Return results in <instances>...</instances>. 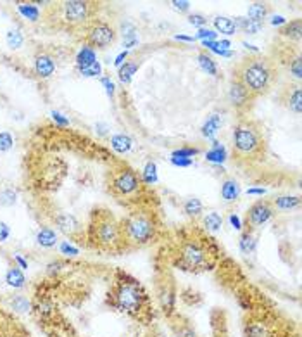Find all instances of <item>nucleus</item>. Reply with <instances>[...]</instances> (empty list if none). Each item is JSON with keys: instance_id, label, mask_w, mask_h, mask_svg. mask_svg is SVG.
<instances>
[{"instance_id": "nucleus-55", "label": "nucleus", "mask_w": 302, "mask_h": 337, "mask_svg": "<svg viewBox=\"0 0 302 337\" xmlns=\"http://www.w3.org/2000/svg\"><path fill=\"white\" fill-rule=\"evenodd\" d=\"M264 192V189H247V195H262Z\"/></svg>"}, {"instance_id": "nucleus-28", "label": "nucleus", "mask_w": 302, "mask_h": 337, "mask_svg": "<svg viewBox=\"0 0 302 337\" xmlns=\"http://www.w3.org/2000/svg\"><path fill=\"white\" fill-rule=\"evenodd\" d=\"M238 246H240V251H242L244 255H251L254 249H256V239H254V235H252L251 230L244 232L242 237H240Z\"/></svg>"}, {"instance_id": "nucleus-56", "label": "nucleus", "mask_w": 302, "mask_h": 337, "mask_svg": "<svg viewBox=\"0 0 302 337\" xmlns=\"http://www.w3.org/2000/svg\"><path fill=\"white\" fill-rule=\"evenodd\" d=\"M174 38H176V40H183V42H194L195 40L194 37H185V35H176Z\"/></svg>"}, {"instance_id": "nucleus-36", "label": "nucleus", "mask_w": 302, "mask_h": 337, "mask_svg": "<svg viewBox=\"0 0 302 337\" xmlns=\"http://www.w3.org/2000/svg\"><path fill=\"white\" fill-rule=\"evenodd\" d=\"M142 180L145 183H156L157 182V168L154 163H147L145 168H143V175Z\"/></svg>"}, {"instance_id": "nucleus-21", "label": "nucleus", "mask_w": 302, "mask_h": 337, "mask_svg": "<svg viewBox=\"0 0 302 337\" xmlns=\"http://www.w3.org/2000/svg\"><path fill=\"white\" fill-rule=\"evenodd\" d=\"M245 337H271V330L266 323L254 322L249 323L247 329H245Z\"/></svg>"}, {"instance_id": "nucleus-47", "label": "nucleus", "mask_w": 302, "mask_h": 337, "mask_svg": "<svg viewBox=\"0 0 302 337\" xmlns=\"http://www.w3.org/2000/svg\"><path fill=\"white\" fill-rule=\"evenodd\" d=\"M171 163H173L174 166L188 168V166H192V157H171Z\"/></svg>"}, {"instance_id": "nucleus-34", "label": "nucleus", "mask_w": 302, "mask_h": 337, "mask_svg": "<svg viewBox=\"0 0 302 337\" xmlns=\"http://www.w3.org/2000/svg\"><path fill=\"white\" fill-rule=\"evenodd\" d=\"M288 107L297 115H300V87H294L292 94L288 95Z\"/></svg>"}, {"instance_id": "nucleus-7", "label": "nucleus", "mask_w": 302, "mask_h": 337, "mask_svg": "<svg viewBox=\"0 0 302 337\" xmlns=\"http://www.w3.org/2000/svg\"><path fill=\"white\" fill-rule=\"evenodd\" d=\"M116 30L106 21H95L86 30V42L90 47H97V49H106L116 42Z\"/></svg>"}, {"instance_id": "nucleus-15", "label": "nucleus", "mask_w": 302, "mask_h": 337, "mask_svg": "<svg viewBox=\"0 0 302 337\" xmlns=\"http://www.w3.org/2000/svg\"><path fill=\"white\" fill-rule=\"evenodd\" d=\"M240 195V185L235 180H225L221 185V198L226 201V203H233L237 201Z\"/></svg>"}, {"instance_id": "nucleus-24", "label": "nucleus", "mask_w": 302, "mask_h": 337, "mask_svg": "<svg viewBox=\"0 0 302 337\" xmlns=\"http://www.w3.org/2000/svg\"><path fill=\"white\" fill-rule=\"evenodd\" d=\"M6 43H7L9 49H12V50L21 49L24 43V37H23V33H21V30H17V28L9 30V32L6 33Z\"/></svg>"}, {"instance_id": "nucleus-14", "label": "nucleus", "mask_w": 302, "mask_h": 337, "mask_svg": "<svg viewBox=\"0 0 302 337\" xmlns=\"http://www.w3.org/2000/svg\"><path fill=\"white\" fill-rule=\"evenodd\" d=\"M95 61H97V52H95L94 47H90L88 43H86V45H83L80 52H78L76 66H78V69H85V68L92 66Z\"/></svg>"}, {"instance_id": "nucleus-20", "label": "nucleus", "mask_w": 302, "mask_h": 337, "mask_svg": "<svg viewBox=\"0 0 302 337\" xmlns=\"http://www.w3.org/2000/svg\"><path fill=\"white\" fill-rule=\"evenodd\" d=\"M221 126V116L220 115H213L207 118V121L202 125V135L207 138L214 140V137H216L218 130H220Z\"/></svg>"}, {"instance_id": "nucleus-18", "label": "nucleus", "mask_w": 302, "mask_h": 337, "mask_svg": "<svg viewBox=\"0 0 302 337\" xmlns=\"http://www.w3.org/2000/svg\"><path fill=\"white\" fill-rule=\"evenodd\" d=\"M205 159H207L209 163H216V164L225 163V161H226V149L223 147L220 142H216V140H214L213 149L205 152Z\"/></svg>"}, {"instance_id": "nucleus-46", "label": "nucleus", "mask_w": 302, "mask_h": 337, "mask_svg": "<svg viewBox=\"0 0 302 337\" xmlns=\"http://www.w3.org/2000/svg\"><path fill=\"white\" fill-rule=\"evenodd\" d=\"M9 235H11V229H9L6 221L0 220V242H7Z\"/></svg>"}, {"instance_id": "nucleus-39", "label": "nucleus", "mask_w": 302, "mask_h": 337, "mask_svg": "<svg viewBox=\"0 0 302 337\" xmlns=\"http://www.w3.org/2000/svg\"><path fill=\"white\" fill-rule=\"evenodd\" d=\"M81 76H86V78H94V76H100L102 74V66H100L99 61H95L92 66L85 68V69H80Z\"/></svg>"}, {"instance_id": "nucleus-10", "label": "nucleus", "mask_w": 302, "mask_h": 337, "mask_svg": "<svg viewBox=\"0 0 302 337\" xmlns=\"http://www.w3.org/2000/svg\"><path fill=\"white\" fill-rule=\"evenodd\" d=\"M273 206H271L268 201H257L254 203L247 211V227H261L264 225L266 221L273 216Z\"/></svg>"}, {"instance_id": "nucleus-25", "label": "nucleus", "mask_w": 302, "mask_h": 337, "mask_svg": "<svg viewBox=\"0 0 302 337\" xmlns=\"http://www.w3.org/2000/svg\"><path fill=\"white\" fill-rule=\"evenodd\" d=\"M17 12H19L24 19H29L32 23L38 21V17H40V9L35 6V4H19V6H17Z\"/></svg>"}, {"instance_id": "nucleus-50", "label": "nucleus", "mask_w": 302, "mask_h": 337, "mask_svg": "<svg viewBox=\"0 0 302 337\" xmlns=\"http://www.w3.org/2000/svg\"><path fill=\"white\" fill-rule=\"evenodd\" d=\"M137 42H138L137 33H133V35H128V37H125V47H126V49H130V47H133Z\"/></svg>"}, {"instance_id": "nucleus-13", "label": "nucleus", "mask_w": 302, "mask_h": 337, "mask_svg": "<svg viewBox=\"0 0 302 337\" xmlns=\"http://www.w3.org/2000/svg\"><path fill=\"white\" fill-rule=\"evenodd\" d=\"M55 225L59 227V230L63 232L66 235H74L80 232V221L76 220V218L73 216V214L69 213H59L57 216H55Z\"/></svg>"}, {"instance_id": "nucleus-12", "label": "nucleus", "mask_w": 302, "mask_h": 337, "mask_svg": "<svg viewBox=\"0 0 302 337\" xmlns=\"http://www.w3.org/2000/svg\"><path fill=\"white\" fill-rule=\"evenodd\" d=\"M35 73L38 74L40 78H50L52 74L55 73V61L52 55L49 54H38L35 58Z\"/></svg>"}, {"instance_id": "nucleus-45", "label": "nucleus", "mask_w": 302, "mask_h": 337, "mask_svg": "<svg viewBox=\"0 0 302 337\" xmlns=\"http://www.w3.org/2000/svg\"><path fill=\"white\" fill-rule=\"evenodd\" d=\"M100 81H102V85L106 87V92H107L109 97H112V95H114V83H112L111 78H109V76H102V78H100Z\"/></svg>"}, {"instance_id": "nucleus-53", "label": "nucleus", "mask_w": 302, "mask_h": 337, "mask_svg": "<svg viewBox=\"0 0 302 337\" xmlns=\"http://www.w3.org/2000/svg\"><path fill=\"white\" fill-rule=\"evenodd\" d=\"M128 58V52H121V54H117V58H116V61H114V66H123V63H125V59Z\"/></svg>"}, {"instance_id": "nucleus-22", "label": "nucleus", "mask_w": 302, "mask_h": 337, "mask_svg": "<svg viewBox=\"0 0 302 337\" xmlns=\"http://www.w3.org/2000/svg\"><path fill=\"white\" fill-rule=\"evenodd\" d=\"M269 7L268 4H262V2H254L247 11V19H252V21H262L268 14Z\"/></svg>"}, {"instance_id": "nucleus-5", "label": "nucleus", "mask_w": 302, "mask_h": 337, "mask_svg": "<svg viewBox=\"0 0 302 337\" xmlns=\"http://www.w3.org/2000/svg\"><path fill=\"white\" fill-rule=\"evenodd\" d=\"M211 251L204 242L190 239L180 249V265L190 271L207 270L211 266Z\"/></svg>"}, {"instance_id": "nucleus-42", "label": "nucleus", "mask_w": 302, "mask_h": 337, "mask_svg": "<svg viewBox=\"0 0 302 337\" xmlns=\"http://www.w3.org/2000/svg\"><path fill=\"white\" fill-rule=\"evenodd\" d=\"M216 37H218V33L214 32V30H209V28H200L199 33H197V38H199V40H202V42H205V40H216Z\"/></svg>"}, {"instance_id": "nucleus-54", "label": "nucleus", "mask_w": 302, "mask_h": 337, "mask_svg": "<svg viewBox=\"0 0 302 337\" xmlns=\"http://www.w3.org/2000/svg\"><path fill=\"white\" fill-rule=\"evenodd\" d=\"M271 24L273 26H280V24H287V19L283 16H275L273 19H271Z\"/></svg>"}, {"instance_id": "nucleus-51", "label": "nucleus", "mask_w": 302, "mask_h": 337, "mask_svg": "<svg viewBox=\"0 0 302 337\" xmlns=\"http://www.w3.org/2000/svg\"><path fill=\"white\" fill-rule=\"evenodd\" d=\"M230 223L235 230H242V221H240V218L237 214H230Z\"/></svg>"}, {"instance_id": "nucleus-40", "label": "nucleus", "mask_w": 302, "mask_h": 337, "mask_svg": "<svg viewBox=\"0 0 302 337\" xmlns=\"http://www.w3.org/2000/svg\"><path fill=\"white\" fill-rule=\"evenodd\" d=\"M262 30V21H252V19H247V24H245L244 32L249 33V35H256L259 33Z\"/></svg>"}, {"instance_id": "nucleus-30", "label": "nucleus", "mask_w": 302, "mask_h": 337, "mask_svg": "<svg viewBox=\"0 0 302 337\" xmlns=\"http://www.w3.org/2000/svg\"><path fill=\"white\" fill-rule=\"evenodd\" d=\"M299 198H295V195H282V198H278L275 201V206H277L278 209H283V211H287V209H294L299 206Z\"/></svg>"}, {"instance_id": "nucleus-3", "label": "nucleus", "mask_w": 302, "mask_h": 337, "mask_svg": "<svg viewBox=\"0 0 302 337\" xmlns=\"http://www.w3.org/2000/svg\"><path fill=\"white\" fill-rule=\"evenodd\" d=\"M90 239L102 249H116L123 244L121 225L109 213H95L90 227Z\"/></svg>"}, {"instance_id": "nucleus-48", "label": "nucleus", "mask_w": 302, "mask_h": 337, "mask_svg": "<svg viewBox=\"0 0 302 337\" xmlns=\"http://www.w3.org/2000/svg\"><path fill=\"white\" fill-rule=\"evenodd\" d=\"M171 4H173V7L180 12H187L188 9H190V2H188V0H173Z\"/></svg>"}, {"instance_id": "nucleus-38", "label": "nucleus", "mask_w": 302, "mask_h": 337, "mask_svg": "<svg viewBox=\"0 0 302 337\" xmlns=\"http://www.w3.org/2000/svg\"><path fill=\"white\" fill-rule=\"evenodd\" d=\"M12 146H14V138L9 132H0V152H7L11 151Z\"/></svg>"}, {"instance_id": "nucleus-29", "label": "nucleus", "mask_w": 302, "mask_h": 337, "mask_svg": "<svg viewBox=\"0 0 302 337\" xmlns=\"http://www.w3.org/2000/svg\"><path fill=\"white\" fill-rule=\"evenodd\" d=\"M183 211H185V214H188V216H199V214L202 213V203L195 198L187 199L185 203H183Z\"/></svg>"}, {"instance_id": "nucleus-32", "label": "nucleus", "mask_w": 302, "mask_h": 337, "mask_svg": "<svg viewBox=\"0 0 302 337\" xmlns=\"http://www.w3.org/2000/svg\"><path fill=\"white\" fill-rule=\"evenodd\" d=\"M204 225H205V229H207V230L218 232L223 227V218L218 213L213 211V213H209L207 216L204 218Z\"/></svg>"}, {"instance_id": "nucleus-26", "label": "nucleus", "mask_w": 302, "mask_h": 337, "mask_svg": "<svg viewBox=\"0 0 302 337\" xmlns=\"http://www.w3.org/2000/svg\"><path fill=\"white\" fill-rule=\"evenodd\" d=\"M137 69H138L137 61H128V63L123 64V66L119 68V80H121V83L128 85V83L131 81V78H133V74L137 73Z\"/></svg>"}, {"instance_id": "nucleus-23", "label": "nucleus", "mask_w": 302, "mask_h": 337, "mask_svg": "<svg viewBox=\"0 0 302 337\" xmlns=\"http://www.w3.org/2000/svg\"><path fill=\"white\" fill-rule=\"evenodd\" d=\"M213 24H214V28H216L218 32L225 33V35H233L235 32H237L233 19H230V17H225V16H218L216 19L213 21Z\"/></svg>"}, {"instance_id": "nucleus-43", "label": "nucleus", "mask_w": 302, "mask_h": 337, "mask_svg": "<svg viewBox=\"0 0 302 337\" xmlns=\"http://www.w3.org/2000/svg\"><path fill=\"white\" fill-rule=\"evenodd\" d=\"M188 23L197 26V28L200 30V28H204V24L207 23V19H205L202 14H192L190 17H188Z\"/></svg>"}, {"instance_id": "nucleus-6", "label": "nucleus", "mask_w": 302, "mask_h": 337, "mask_svg": "<svg viewBox=\"0 0 302 337\" xmlns=\"http://www.w3.org/2000/svg\"><path fill=\"white\" fill-rule=\"evenodd\" d=\"M145 303V292L135 282H121L116 289L114 304L126 315H138Z\"/></svg>"}, {"instance_id": "nucleus-4", "label": "nucleus", "mask_w": 302, "mask_h": 337, "mask_svg": "<svg viewBox=\"0 0 302 337\" xmlns=\"http://www.w3.org/2000/svg\"><path fill=\"white\" fill-rule=\"evenodd\" d=\"M233 149L238 156L257 157L264 151V138L259 126L252 121H240L233 128Z\"/></svg>"}, {"instance_id": "nucleus-19", "label": "nucleus", "mask_w": 302, "mask_h": 337, "mask_svg": "<svg viewBox=\"0 0 302 337\" xmlns=\"http://www.w3.org/2000/svg\"><path fill=\"white\" fill-rule=\"evenodd\" d=\"M111 146L116 152L125 154V152H128L131 149V146H133V140H131L128 135H125V133H117V135H112Z\"/></svg>"}, {"instance_id": "nucleus-35", "label": "nucleus", "mask_w": 302, "mask_h": 337, "mask_svg": "<svg viewBox=\"0 0 302 337\" xmlns=\"http://www.w3.org/2000/svg\"><path fill=\"white\" fill-rule=\"evenodd\" d=\"M16 201H17L16 190L4 189L2 192H0V206H6V208H9V206H14Z\"/></svg>"}, {"instance_id": "nucleus-1", "label": "nucleus", "mask_w": 302, "mask_h": 337, "mask_svg": "<svg viewBox=\"0 0 302 337\" xmlns=\"http://www.w3.org/2000/svg\"><path fill=\"white\" fill-rule=\"evenodd\" d=\"M275 69L273 64L266 58H247L238 64L237 71H235V80H238L251 94L261 95L273 83Z\"/></svg>"}, {"instance_id": "nucleus-16", "label": "nucleus", "mask_w": 302, "mask_h": 337, "mask_svg": "<svg viewBox=\"0 0 302 337\" xmlns=\"http://www.w3.org/2000/svg\"><path fill=\"white\" fill-rule=\"evenodd\" d=\"M37 244L38 246H42V247H54L55 244H57V234H55V230L49 229V227L38 230Z\"/></svg>"}, {"instance_id": "nucleus-52", "label": "nucleus", "mask_w": 302, "mask_h": 337, "mask_svg": "<svg viewBox=\"0 0 302 337\" xmlns=\"http://www.w3.org/2000/svg\"><path fill=\"white\" fill-rule=\"evenodd\" d=\"M14 260H16V263L19 265V268H21V270H28V261H26L23 256L14 255Z\"/></svg>"}, {"instance_id": "nucleus-41", "label": "nucleus", "mask_w": 302, "mask_h": 337, "mask_svg": "<svg viewBox=\"0 0 302 337\" xmlns=\"http://www.w3.org/2000/svg\"><path fill=\"white\" fill-rule=\"evenodd\" d=\"M195 154H199V149L195 147H182L178 151L173 152V157H194Z\"/></svg>"}, {"instance_id": "nucleus-33", "label": "nucleus", "mask_w": 302, "mask_h": 337, "mask_svg": "<svg viewBox=\"0 0 302 337\" xmlns=\"http://www.w3.org/2000/svg\"><path fill=\"white\" fill-rule=\"evenodd\" d=\"M9 304L12 306V310H16V312H19V313H26V312H29V308H32L29 301L23 296L11 297V299H9Z\"/></svg>"}, {"instance_id": "nucleus-17", "label": "nucleus", "mask_w": 302, "mask_h": 337, "mask_svg": "<svg viewBox=\"0 0 302 337\" xmlns=\"http://www.w3.org/2000/svg\"><path fill=\"white\" fill-rule=\"evenodd\" d=\"M6 282L9 287H14V289H21L24 287V273L19 266H14V268H9L7 273H6Z\"/></svg>"}, {"instance_id": "nucleus-49", "label": "nucleus", "mask_w": 302, "mask_h": 337, "mask_svg": "<svg viewBox=\"0 0 302 337\" xmlns=\"http://www.w3.org/2000/svg\"><path fill=\"white\" fill-rule=\"evenodd\" d=\"M290 71H292V74L299 80V78L302 76V69H300V58H297V59H294V63L290 64Z\"/></svg>"}, {"instance_id": "nucleus-8", "label": "nucleus", "mask_w": 302, "mask_h": 337, "mask_svg": "<svg viewBox=\"0 0 302 337\" xmlns=\"http://www.w3.org/2000/svg\"><path fill=\"white\" fill-rule=\"evenodd\" d=\"M111 189L116 195H121V198L133 195L135 192H138V189H140L138 175L135 172H131V170H121V172H116L114 175H112Z\"/></svg>"}, {"instance_id": "nucleus-57", "label": "nucleus", "mask_w": 302, "mask_h": 337, "mask_svg": "<svg viewBox=\"0 0 302 337\" xmlns=\"http://www.w3.org/2000/svg\"><path fill=\"white\" fill-rule=\"evenodd\" d=\"M244 47H247V49H251L254 52H259V50H257V47H254V45H251V43H247V42H244Z\"/></svg>"}, {"instance_id": "nucleus-31", "label": "nucleus", "mask_w": 302, "mask_h": 337, "mask_svg": "<svg viewBox=\"0 0 302 337\" xmlns=\"http://www.w3.org/2000/svg\"><path fill=\"white\" fill-rule=\"evenodd\" d=\"M300 33H302L300 19L290 21V23H287L285 28L282 30V35H285V37H290V38H295V40H299V38H300Z\"/></svg>"}, {"instance_id": "nucleus-11", "label": "nucleus", "mask_w": 302, "mask_h": 337, "mask_svg": "<svg viewBox=\"0 0 302 337\" xmlns=\"http://www.w3.org/2000/svg\"><path fill=\"white\" fill-rule=\"evenodd\" d=\"M254 99V95L249 92L245 87L240 83L238 80H235L230 83V89H228V102L233 106L235 109H244L251 104V100Z\"/></svg>"}, {"instance_id": "nucleus-44", "label": "nucleus", "mask_w": 302, "mask_h": 337, "mask_svg": "<svg viewBox=\"0 0 302 337\" xmlns=\"http://www.w3.org/2000/svg\"><path fill=\"white\" fill-rule=\"evenodd\" d=\"M50 116H52V120H54L59 126H68L69 125V120H68V118H64V115H61L59 111H52Z\"/></svg>"}, {"instance_id": "nucleus-9", "label": "nucleus", "mask_w": 302, "mask_h": 337, "mask_svg": "<svg viewBox=\"0 0 302 337\" xmlns=\"http://www.w3.org/2000/svg\"><path fill=\"white\" fill-rule=\"evenodd\" d=\"M61 9H63L64 21L71 26L85 24L92 16V4L83 2V0H68Z\"/></svg>"}, {"instance_id": "nucleus-2", "label": "nucleus", "mask_w": 302, "mask_h": 337, "mask_svg": "<svg viewBox=\"0 0 302 337\" xmlns=\"http://www.w3.org/2000/svg\"><path fill=\"white\" fill-rule=\"evenodd\" d=\"M156 221L148 211H135L131 213L121 225L123 242L130 246H147L156 239Z\"/></svg>"}, {"instance_id": "nucleus-37", "label": "nucleus", "mask_w": 302, "mask_h": 337, "mask_svg": "<svg viewBox=\"0 0 302 337\" xmlns=\"http://www.w3.org/2000/svg\"><path fill=\"white\" fill-rule=\"evenodd\" d=\"M59 251H61V255H64V256H78L80 255V249H78L74 244H71L69 240H63V242L59 244Z\"/></svg>"}, {"instance_id": "nucleus-27", "label": "nucleus", "mask_w": 302, "mask_h": 337, "mask_svg": "<svg viewBox=\"0 0 302 337\" xmlns=\"http://www.w3.org/2000/svg\"><path fill=\"white\" fill-rule=\"evenodd\" d=\"M197 59H199V66L202 68L205 73L213 74V76H218V66H216V63L213 61L211 55H207L205 52H200Z\"/></svg>"}]
</instances>
